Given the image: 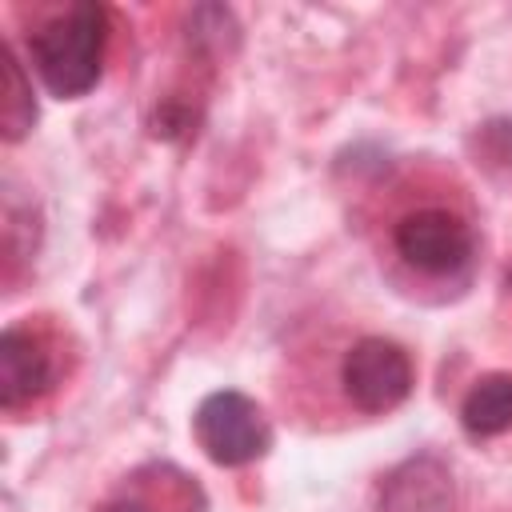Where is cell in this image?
Listing matches in <instances>:
<instances>
[{
  "label": "cell",
  "instance_id": "obj_3",
  "mask_svg": "<svg viewBox=\"0 0 512 512\" xmlns=\"http://www.w3.org/2000/svg\"><path fill=\"white\" fill-rule=\"evenodd\" d=\"M412 356L384 336H364L344 352L340 364V384L344 396L360 408V412H392L408 400L412 392Z\"/></svg>",
  "mask_w": 512,
  "mask_h": 512
},
{
  "label": "cell",
  "instance_id": "obj_5",
  "mask_svg": "<svg viewBox=\"0 0 512 512\" xmlns=\"http://www.w3.org/2000/svg\"><path fill=\"white\" fill-rule=\"evenodd\" d=\"M452 472L436 456H412L380 484L376 512H452Z\"/></svg>",
  "mask_w": 512,
  "mask_h": 512
},
{
  "label": "cell",
  "instance_id": "obj_1",
  "mask_svg": "<svg viewBox=\"0 0 512 512\" xmlns=\"http://www.w3.org/2000/svg\"><path fill=\"white\" fill-rule=\"evenodd\" d=\"M104 44H108V12L92 0H80L32 32L28 56L52 96L76 100L96 88L104 72Z\"/></svg>",
  "mask_w": 512,
  "mask_h": 512
},
{
  "label": "cell",
  "instance_id": "obj_2",
  "mask_svg": "<svg viewBox=\"0 0 512 512\" xmlns=\"http://www.w3.org/2000/svg\"><path fill=\"white\" fill-rule=\"evenodd\" d=\"M192 432L204 456L220 468H244L272 448V428H268L264 408L236 388L208 392L196 404Z\"/></svg>",
  "mask_w": 512,
  "mask_h": 512
},
{
  "label": "cell",
  "instance_id": "obj_8",
  "mask_svg": "<svg viewBox=\"0 0 512 512\" xmlns=\"http://www.w3.org/2000/svg\"><path fill=\"white\" fill-rule=\"evenodd\" d=\"M0 72H4V100H0V132L4 140H20L28 136V128L36 124V96L32 84L16 60V52L4 44L0 48Z\"/></svg>",
  "mask_w": 512,
  "mask_h": 512
},
{
  "label": "cell",
  "instance_id": "obj_6",
  "mask_svg": "<svg viewBox=\"0 0 512 512\" xmlns=\"http://www.w3.org/2000/svg\"><path fill=\"white\" fill-rule=\"evenodd\" d=\"M52 384V352L40 336L24 328H4L0 336V404L12 412L32 404Z\"/></svg>",
  "mask_w": 512,
  "mask_h": 512
},
{
  "label": "cell",
  "instance_id": "obj_7",
  "mask_svg": "<svg viewBox=\"0 0 512 512\" xmlns=\"http://www.w3.org/2000/svg\"><path fill=\"white\" fill-rule=\"evenodd\" d=\"M460 424L476 440H488V436L508 432L512 428V376L508 372L480 376L468 388L464 404H460Z\"/></svg>",
  "mask_w": 512,
  "mask_h": 512
},
{
  "label": "cell",
  "instance_id": "obj_9",
  "mask_svg": "<svg viewBox=\"0 0 512 512\" xmlns=\"http://www.w3.org/2000/svg\"><path fill=\"white\" fill-rule=\"evenodd\" d=\"M96 512H152L144 500H132V496H120V500H108V504H100Z\"/></svg>",
  "mask_w": 512,
  "mask_h": 512
},
{
  "label": "cell",
  "instance_id": "obj_4",
  "mask_svg": "<svg viewBox=\"0 0 512 512\" xmlns=\"http://www.w3.org/2000/svg\"><path fill=\"white\" fill-rule=\"evenodd\" d=\"M392 240H396V252L416 272H428V276L460 272L476 248L472 228L448 208H416V212L400 216Z\"/></svg>",
  "mask_w": 512,
  "mask_h": 512
}]
</instances>
